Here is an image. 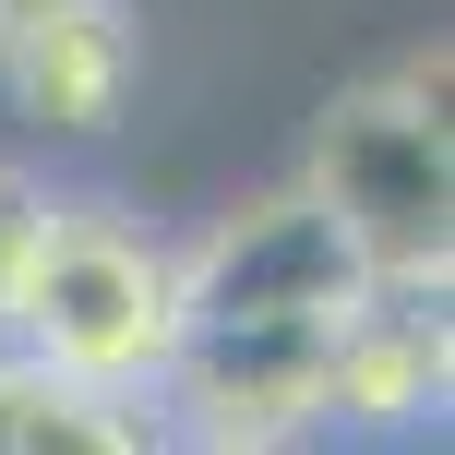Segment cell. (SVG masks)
Returning <instances> with one entry per match:
<instances>
[{"mask_svg":"<svg viewBox=\"0 0 455 455\" xmlns=\"http://www.w3.org/2000/svg\"><path fill=\"white\" fill-rule=\"evenodd\" d=\"M0 336L36 347L72 384H96V395H144L156 408V371L180 347V264L144 228H120L108 204H60L48 192V228L24 251V288L0 312Z\"/></svg>","mask_w":455,"mask_h":455,"instance_id":"6da1fadb","label":"cell"},{"mask_svg":"<svg viewBox=\"0 0 455 455\" xmlns=\"http://www.w3.org/2000/svg\"><path fill=\"white\" fill-rule=\"evenodd\" d=\"M312 192L360 240L371 275L455 264V144H443V36L408 48L384 84H347L312 120Z\"/></svg>","mask_w":455,"mask_h":455,"instance_id":"7a4b0ae2","label":"cell"},{"mask_svg":"<svg viewBox=\"0 0 455 455\" xmlns=\"http://www.w3.org/2000/svg\"><path fill=\"white\" fill-rule=\"evenodd\" d=\"M323 323L336 312H275V323H180L156 371V443H312L323 432Z\"/></svg>","mask_w":455,"mask_h":455,"instance_id":"3957f363","label":"cell"},{"mask_svg":"<svg viewBox=\"0 0 455 455\" xmlns=\"http://www.w3.org/2000/svg\"><path fill=\"white\" fill-rule=\"evenodd\" d=\"M443 395H455V312H443V275H360L323 323V432H443Z\"/></svg>","mask_w":455,"mask_h":455,"instance_id":"277c9868","label":"cell"},{"mask_svg":"<svg viewBox=\"0 0 455 455\" xmlns=\"http://www.w3.org/2000/svg\"><path fill=\"white\" fill-rule=\"evenodd\" d=\"M360 240L323 216V192H275V204L228 216L204 251L180 264V323H275V312H336L360 288Z\"/></svg>","mask_w":455,"mask_h":455,"instance_id":"5b68a950","label":"cell"},{"mask_svg":"<svg viewBox=\"0 0 455 455\" xmlns=\"http://www.w3.org/2000/svg\"><path fill=\"white\" fill-rule=\"evenodd\" d=\"M0 84L36 132H120L144 84L132 0H0Z\"/></svg>","mask_w":455,"mask_h":455,"instance_id":"8992f818","label":"cell"},{"mask_svg":"<svg viewBox=\"0 0 455 455\" xmlns=\"http://www.w3.org/2000/svg\"><path fill=\"white\" fill-rule=\"evenodd\" d=\"M132 443H156L144 395H96L0 336V455H132Z\"/></svg>","mask_w":455,"mask_h":455,"instance_id":"52a82bcc","label":"cell"},{"mask_svg":"<svg viewBox=\"0 0 455 455\" xmlns=\"http://www.w3.org/2000/svg\"><path fill=\"white\" fill-rule=\"evenodd\" d=\"M36 228H48V192L24 180V168H0V312H12V288H24V251H36Z\"/></svg>","mask_w":455,"mask_h":455,"instance_id":"ba28073f","label":"cell"}]
</instances>
